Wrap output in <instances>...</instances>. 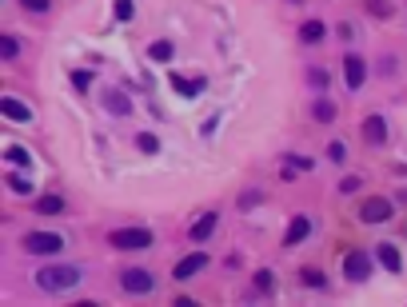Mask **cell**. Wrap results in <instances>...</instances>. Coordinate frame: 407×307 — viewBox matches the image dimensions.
I'll return each mask as SVG.
<instances>
[{
	"label": "cell",
	"mask_w": 407,
	"mask_h": 307,
	"mask_svg": "<svg viewBox=\"0 0 407 307\" xmlns=\"http://www.w3.org/2000/svg\"><path fill=\"white\" fill-rule=\"evenodd\" d=\"M343 275H347L352 283H363V279L372 275V256H367V252H352V256L343 259Z\"/></svg>",
	"instance_id": "obj_6"
},
{
	"label": "cell",
	"mask_w": 407,
	"mask_h": 307,
	"mask_svg": "<svg viewBox=\"0 0 407 307\" xmlns=\"http://www.w3.org/2000/svg\"><path fill=\"white\" fill-rule=\"evenodd\" d=\"M17 52H20L17 36H0V56H4V60H17Z\"/></svg>",
	"instance_id": "obj_19"
},
{
	"label": "cell",
	"mask_w": 407,
	"mask_h": 307,
	"mask_svg": "<svg viewBox=\"0 0 407 307\" xmlns=\"http://www.w3.org/2000/svg\"><path fill=\"white\" fill-rule=\"evenodd\" d=\"M33 208L40 211V216H60V211H64V195H40Z\"/></svg>",
	"instance_id": "obj_14"
},
{
	"label": "cell",
	"mask_w": 407,
	"mask_h": 307,
	"mask_svg": "<svg viewBox=\"0 0 407 307\" xmlns=\"http://www.w3.org/2000/svg\"><path fill=\"white\" fill-rule=\"evenodd\" d=\"M104 104H108V112H112V116H128L132 112V100L124 96V92H108Z\"/></svg>",
	"instance_id": "obj_15"
},
{
	"label": "cell",
	"mask_w": 407,
	"mask_h": 307,
	"mask_svg": "<svg viewBox=\"0 0 407 307\" xmlns=\"http://www.w3.org/2000/svg\"><path fill=\"white\" fill-rule=\"evenodd\" d=\"M0 112L8 116V120H20V124H24V120H33V108H24L17 96H4V100H0Z\"/></svg>",
	"instance_id": "obj_12"
},
{
	"label": "cell",
	"mask_w": 407,
	"mask_h": 307,
	"mask_svg": "<svg viewBox=\"0 0 407 307\" xmlns=\"http://www.w3.org/2000/svg\"><path fill=\"white\" fill-rule=\"evenodd\" d=\"M64 247V236H56V231H28L24 236V252L28 256H56Z\"/></svg>",
	"instance_id": "obj_2"
},
{
	"label": "cell",
	"mask_w": 407,
	"mask_h": 307,
	"mask_svg": "<svg viewBox=\"0 0 407 307\" xmlns=\"http://www.w3.org/2000/svg\"><path fill=\"white\" fill-rule=\"evenodd\" d=\"M212 231H216V211H204V216H200V220L192 224V231H188V236H192L196 243H204L208 236H212Z\"/></svg>",
	"instance_id": "obj_13"
},
{
	"label": "cell",
	"mask_w": 407,
	"mask_h": 307,
	"mask_svg": "<svg viewBox=\"0 0 407 307\" xmlns=\"http://www.w3.org/2000/svg\"><path fill=\"white\" fill-rule=\"evenodd\" d=\"M379 263H383L388 272H399V267H404V263H399V252H395L391 243H383V247H379Z\"/></svg>",
	"instance_id": "obj_17"
},
{
	"label": "cell",
	"mask_w": 407,
	"mask_h": 307,
	"mask_svg": "<svg viewBox=\"0 0 407 307\" xmlns=\"http://www.w3.org/2000/svg\"><path fill=\"white\" fill-rule=\"evenodd\" d=\"M324 40H327L324 20H304V24H300V44H324Z\"/></svg>",
	"instance_id": "obj_10"
},
{
	"label": "cell",
	"mask_w": 407,
	"mask_h": 307,
	"mask_svg": "<svg viewBox=\"0 0 407 307\" xmlns=\"http://www.w3.org/2000/svg\"><path fill=\"white\" fill-rule=\"evenodd\" d=\"M80 283V272L72 267V263H44L40 272H36V288L44 291V295H64Z\"/></svg>",
	"instance_id": "obj_1"
},
{
	"label": "cell",
	"mask_w": 407,
	"mask_h": 307,
	"mask_svg": "<svg viewBox=\"0 0 407 307\" xmlns=\"http://www.w3.org/2000/svg\"><path fill=\"white\" fill-rule=\"evenodd\" d=\"M132 12H136L132 0H116V20H132Z\"/></svg>",
	"instance_id": "obj_27"
},
{
	"label": "cell",
	"mask_w": 407,
	"mask_h": 307,
	"mask_svg": "<svg viewBox=\"0 0 407 307\" xmlns=\"http://www.w3.org/2000/svg\"><path fill=\"white\" fill-rule=\"evenodd\" d=\"M4 160L8 164H20V168H33V156H28V152H24V148H4Z\"/></svg>",
	"instance_id": "obj_18"
},
{
	"label": "cell",
	"mask_w": 407,
	"mask_h": 307,
	"mask_svg": "<svg viewBox=\"0 0 407 307\" xmlns=\"http://www.w3.org/2000/svg\"><path fill=\"white\" fill-rule=\"evenodd\" d=\"M308 236H311V220H308V216H295L292 224H288V231H284V243L295 247V243H304Z\"/></svg>",
	"instance_id": "obj_9"
},
{
	"label": "cell",
	"mask_w": 407,
	"mask_h": 307,
	"mask_svg": "<svg viewBox=\"0 0 407 307\" xmlns=\"http://www.w3.org/2000/svg\"><path fill=\"white\" fill-rule=\"evenodd\" d=\"M72 84L84 92V88H88V72H84V68H76V72H72Z\"/></svg>",
	"instance_id": "obj_32"
},
{
	"label": "cell",
	"mask_w": 407,
	"mask_h": 307,
	"mask_svg": "<svg viewBox=\"0 0 407 307\" xmlns=\"http://www.w3.org/2000/svg\"><path fill=\"white\" fill-rule=\"evenodd\" d=\"M356 188H359V179H356V176L340 179V192H343V195H352V192H356Z\"/></svg>",
	"instance_id": "obj_31"
},
{
	"label": "cell",
	"mask_w": 407,
	"mask_h": 307,
	"mask_svg": "<svg viewBox=\"0 0 407 307\" xmlns=\"http://www.w3.org/2000/svg\"><path fill=\"white\" fill-rule=\"evenodd\" d=\"M156 148H160V144H156V136H148V132H144V136H140V152H156Z\"/></svg>",
	"instance_id": "obj_33"
},
{
	"label": "cell",
	"mask_w": 407,
	"mask_h": 307,
	"mask_svg": "<svg viewBox=\"0 0 407 307\" xmlns=\"http://www.w3.org/2000/svg\"><path fill=\"white\" fill-rule=\"evenodd\" d=\"M4 179H8V188H12V192H20V195H33V184H28L24 176H17V172H8Z\"/></svg>",
	"instance_id": "obj_21"
},
{
	"label": "cell",
	"mask_w": 407,
	"mask_h": 307,
	"mask_svg": "<svg viewBox=\"0 0 407 307\" xmlns=\"http://www.w3.org/2000/svg\"><path fill=\"white\" fill-rule=\"evenodd\" d=\"M363 80H367V64H363L359 56H352V52H347V56H343V84H347L352 92H359V88H363Z\"/></svg>",
	"instance_id": "obj_7"
},
{
	"label": "cell",
	"mask_w": 407,
	"mask_h": 307,
	"mask_svg": "<svg viewBox=\"0 0 407 307\" xmlns=\"http://www.w3.org/2000/svg\"><path fill=\"white\" fill-rule=\"evenodd\" d=\"M343 156H347V152H343V144H340V140H331V144H327V160L343 164Z\"/></svg>",
	"instance_id": "obj_28"
},
{
	"label": "cell",
	"mask_w": 407,
	"mask_h": 307,
	"mask_svg": "<svg viewBox=\"0 0 407 307\" xmlns=\"http://www.w3.org/2000/svg\"><path fill=\"white\" fill-rule=\"evenodd\" d=\"M20 8H28V12H36V17H44L52 8V0H20Z\"/></svg>",
	"instance_id": "obj_25"
},
{
	"label": "cell",
	"mask_w": 407,
	"mask_h": 307,
	"mask_svg": "<svg viewBox=\"0 0 407 307\" xmlns=\"http://www.w3.org/2000/svg\"><path fill=\"white\" fill-rule=\"evenodd\" d=\"M359 136H363L372 148L388 144V120H383V116H367V120L359 124Z\"/></svg>",
	"instance_id": "obj_8"
},
{
	"label": "cell",
	"mask_w": 407,
	"mask_h": 307,
	"mask_svg": "<svg viewBox=\"0 0 407 307\" xmlns=\"http://www.w3.org/2000/svg\"><path fill=\"white\" fill-rule=\"evenodd\" d=\"M300 279H304V283H308V288H327L324 272H315V267H304V272H300Z\"/></svg>",
	"instance_id": "obj_22"
},
{
	"label": "cell",
	"mask_w": 407,
	"mask_h": 307,
	"mask_svg": "<svg viewBox=\"0 0 407 307\" xmlns=\"http://www.w3.org/2000/svg\"><path fill=\"white\" fill-rule=\"evenodd\" d=\"M308 80L315 84V88H327V72L324 68H308Z\"/></svg>",
	"instance_id": "obj_29"
},
{
	"label": "cell",
	"mask_w": 407,
	"mask_h": 307,
	"mask_svg": "<svg viewBox=\"0 0 407 307\" xmlns=\"http://www.w3.org/2000/svg\"><path fill=\"white\" fill-rule=\"evenodd\" d=\"M311 120H320V124H331V120H336V104H331V100H320V104H311Z\"/></svg>",
	"instance_id": "obj_16"
},
{
	"label": "cell",
	"mask_w": 407,
	"mask_h": 307,
	"mask_svg": "<svg viewBox=\"0 0 407 307\" xmlns=\"http://www.w3.org/2000/svg\"><path fill=\"white\" fill-rule=\"evenodd\" d=\"M172 84H176V92H184V96H196V92H204V80H180V76H172Z\"/></svg>",
	"instance_id": "obj_23"
},
{
	"label": "cell",
	"mask_w": 407,
	"mask_h": 307,
	"mask_svg": "<svg viewBox=\"0 0 407 307\" xmlns=\"http://www.w3.org/2000/svg\"><path fill=\"white\" fill-rule=\"evenodd\" d=\"M284 168H300V172H304V168H311V160H300V156H288V160H284Z\"/></svg>",
	"instance_id": "obj_34"
},
{
	"label": "cell",
	"mask_w": 407,
	"mask_h": 307,
	"mask_svg": "<svg viewBox=\"0 0 407 307\" xmlns=\"http://www.w3.org/2000/svg\"><path fill=\"white\" fill-rule=\"evenodd\" d=\"M256 288L268 295V291H272V272H260V275H256Z\"/></svg>",
	"instance_id": "obj_30"
},
{
	"label": "cell",
	"mask_w": 407,
	"mask_h": 307,
	"mask_svg": "<svg viewBox=\"0 0 407 307\" xmlns=\"http://www.w3.org/2000/svg\"><path fill=\"white\" fill-rule=\"evenodd\" d=\"M359 220H363V224H388L391 220V200H383V195L363 200V204H359Z\"/></svg>",
	"instance_id": "obj_5"
},
{
	"label": "cell",
	"mask_w": 407,
	"mask_h": 307,
	"mask_svg": "<svg viewBox=\"0 0 407 307\" xmlns=\"http://www.w3.org/2000/svg\"><path fill=\"white\" fill-rule=\"evenodd\" d=\"M108 240H112V247L140 252V247H152V231H148V227H116Z\"/></svg>",
	"instance_id": "obj_3"
},
{
	"label": "cell",
	"mask_w": 407,
	"mask_h": 307,
	"mask_svg": "<svg viewBox=\"0 0 407 307\" xmlns=\"http://www.w3.org/2000/svg\"><path fill=\"white\" fill-rule=\"evenodd\" d=\"M363 8H367V12H372V17H383V20H388L391 12H395V8H391L388 0H363Z\"/></svg>",
	"instance_id": "obj_20"
},
{
	"label": "cell",
	"mask_w": 407,
	"mask_h": 307,
	"mask_svg": "<svg viewBox=\"0 0 407 307\" xmlns=\"http://www.w3.org/2000/svg\"><path fill=\"white\" fill-rule=\"evenodd\" d=\"M120 288L128 291V295H152L156 275L144 272V267H124V272H120Z\"/></svg>",
	"instance_id": "obj_4"
},
{
	"label": "cell",
	"mask_w": 407,
	"mask_h": 307,
	"mask_svg": "<svg viewBox=\"0 0 407 307\" xmlns=\"http://www.w3.org/2000/svg\"><path fill=\"white\" fill-rule=\"evenodd\" d=\"M148 56H152V60H172V44H168V40H156V44L148 49Z\"/></svg>",
	"instance_id": "obj_24"
},
{
	"label": "cell",
	"mask_w": 407,
	"mask_h": 307,
	"mask_svg": "<svg viewBox=\"0 0 407 307\" xmlns=\"http://www.w3.org/2000/svg\"><path fill=\"white\" fill-rule=\"evenodd\" d=\"M204 263H208V256H200V252H196V256H188V259H180L176 267H172V275H176V279H188V275H196V272H204Z\"/></svg>",
	"instance_id": "obj_11"
},
{
	"label": "cell",
	"mask_w": 407,
	"mask_h": 307,
	"mask_svg": "<svg viewBox=\"0 0 407 307\" xmlns=\"http://www.w3.org/2000/svg\"><path fill=\"white\" fill-rule=\"evenodd\" d=\"M256 204H263V192H244L240 195V211H252Z\"/></svg>",
	"instance_id": "obj_26"
}]
</instances>
